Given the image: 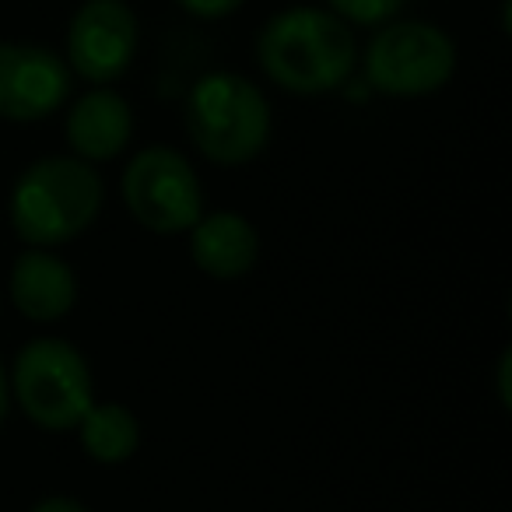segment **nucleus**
<instances>
[{
  "instance_id": "f257e3e1",
  "label": "nucleus",
  "mask_w": 512,
  "mask_h": 512,
  "mask_svg": "<svg viewBox=\"0 0 512 512\" xmlns=\"http://www.w3.org/2000/svg\"><path fill=\"white\" fill-rule=\"evenodd\" d=\"M256 64L288 95H327L351 78L358 43L351 25L316 4H295L256 32Z\"/></svg>"
},
{
  "instance_id": "f03ea898",
  "label": "nucleus",
  "mask_w": 512,
  "mask_h": 512,
  "mask_svg": "<svg viewBox=\"0 0 512 512\" xmlns=\"http://www.w3.org/2000/svg\"><path fill=\"white\" fill-rule=\"evenodd\" d=\"M106 186L92 162L50 155L25 165L8 197V221L25 246L53 249L74 242L95 225Z\"/></svg>"
},
{
  "instance_id": "7ed1b4c3",
  "label": "nucleus",
  "mask_w": 512,
  "mask_h": 512,
  "mask_svg": "<svg viewBox=\"0 0 512 512\" xmlns=\"http://www.w3.org/2000/svg\"><path fill=\"white\" fill-rule=\"evenodd\" d=\"M190 141L214 165H246L264 155L274 130L271 102L249 78L211 71L186 95Z\"/></svg>"
},
{
  "instance_id": "20e7f679",
  "label": "nucleus",
  "mask_w": 512,
  "mask_h": 512,
  "mask_svg": "<svg viewBox=\"0 0 512 512\" xmlns=\"http://www.w3.org/2000/svg\"><path fill=\"white\" fill-rule=\"evenodd\" d=\"M460 53L446 29L421 18H393L362 53L365 81L386 99H425L453 81Z\"/></svg>"
},
{
  "instance_id": "39448f33",
  "label": "nucleus",
  "mask_w": 512,
  "mask_h": 512,
  "mask_svg": "<svg viewBox=\"0 0 512 512\" xmlns=\"http://www.w3.org/2000/svg\"><path fill=\"white\" fill-rule=\"evenodd\" d=\"M11 397L43 432H74L95 404L88 358L60 337H36L15 358Z\"/></svg>"
},
{
  "instance_id": "423d86ee",
  "label": "nucleus",
  "mask_w": 512,
  "mask_h": 512,
  "mask_svg": "<svg viewBox=\"0 0 512 512\" xmlns=\"http://www.w3.org/2000/svg\"><path fill=\"white\" fill-rule=\"evenodd\" d=\"M123 204L141 228L176 235L190 232L204 214V190L186 155L165 144H151L137 151L123 172Z\"/></svg>"
},
{
  "instance_id": "0eeeda50",
  "label": "nucleus",
  "mask_w": 512,
  "mask_h": 512,
  "mask_svg": "<svg viewBox=\"0 0 512 512\" xmlns=\"http://www.w3.org/2000/svg\"><path fill=\"white\" fill-rule=\"evenodd\" d=\"M141 22L127 0H81L64 39V64L88 85H113L130 71Z\"/></svg>"
},
{
  "instance_id": "6e6552de",
  "label": "nucleus",
  "mask_w": 512,
  "mask_h": 512,
  "mask_svg": "<svg viewBox=\"0 0 512 512\" xmlns=\"http://www.w3.org/2000/svg\"><path fill=\"white\" fill-rule=\"evenodd\" d=\"M71 67L57 50L36 43H0V120L36 123L64 109Z\"/></svg>"
},
{
  "instance_id": "1a4fd4ad",
  "label": "nucleus",
  "mask_w": 512,
  "mask_h": 512,
  "mask_svg": "<svg viewBox=\"0 0 512 512\" xmlns=\"http://www.w3.org/2000/svg\"><path fill=\"white\" fill-rule=\"evenodd\" d=\"M64 134L81 162H113L134 137V109L109 85H95L67 109Z\"/></svg>"
},
{
  "instance_id": "9d476101",
  "label": "nucleus",
  "mask_w": 512,
  "mask_h": 512,
  "mask_svg": "<svg viewBox=\"0 0 512 512\" xmlns=\"http://www.w3.org/2000/svg\"><path fill=\"white\" fill-rule=\"evenodd\" d=\"M8 295L15 309L32 323H57L78 302V278L50 249L29 246L11 267Z\"/></svg>"
},
{
  "instance_id": "9b49d317",
  "label": "nucleus",
  "mask_w": 512,
  "mask_h": 512,
  "mask_svg": "<svg viewBox=\"0 0 512 512\" xmlns=\"http://www.w3.org/2000/svg\"><path fill=\"white\" fill-rule=\"evenodd\" d=\"M193 264L218 281H235L249 274L260 260V232L249 218L235 211L200 214L190 228Z\"/></svg>"
},
{
  "instance_id": "f8f14e48",
  "label": "nucleus",
  "mask_w": 512,
  "mask_h": 512,
  "mask_svg": "<svg viewBox=\"0 0 512 512\" xmlns=\"http://www.w3.org/2000/svg\"><path fill=\"white\" fill-rule=\"evenodd\" d=\"M74 432H78L88 460L102 463V467L127 463L141 449V421L123 404H92Z\"/></svg>"
},
{
  "instance_id": "ddd939ff",
  "label": "nucleus",
  "mask_w": 512,
  "mask_h": 512,
  "mask_svg": "<svg viewBox=\"0 0 512 512\" xmlns=\"http://www.w3.org/2000/svg\"><path fill=\"white\" fill-rule=\"evenodd\" d=\"M407 0H323V8L334 11L351 29H379V25L400 18Z\"/></svg>"
},
{
  "instance_id": "4468645a",
  "label": "nucleus",
  "mask_w": 512,
  "mask_h": 512,
  "mask_svg": "<svg viewBox=\"0 0 512 512\" xmlns=\"http://www.w3.org/2000/svg\"><path fill=\"white\" fill-rule=\"evenodd\" d=\"M176 4L197 22H221V18H232L246 0H176Z\"/></svg>"
},
{
  "instance_id": "2eb2a0df",
  "label": "nucleus",
  "mask_w": 512,
  "mask_h": 512,
  "mask_svg": "<svg viewBox=\"0 0 512 512\" xmlns=\"http://www.w3.org/2000/svg\"><path fill=\"white\" fill-rule=\"evenodd\" d=\"M29 512H88V505H81L78 498H67V495H50L32 505Z\"/></svg>"
},
{
  "instance_id": "dca6fc26",
  "label": "nucleus",
  "mask_w": 512,
  "mask_h": 512,
  "mask_svg": "<svg viewBox=\"0 0 512 512\" xmlns=\"http://www.w3.org/2000/svg\"><path fill=\"white\" fill-rule=\"evenodd\" d=\"M8 411H11V379L4 372V362H0V425H4Z\"/></svg>"
}]
</instances>
